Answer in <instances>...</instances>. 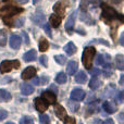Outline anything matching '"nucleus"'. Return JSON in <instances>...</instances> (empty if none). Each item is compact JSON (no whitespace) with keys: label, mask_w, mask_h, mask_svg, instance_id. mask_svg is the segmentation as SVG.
Here are the masks:
<instances>
[{"label":"nucleus","mask_w":124,"mask_h":124,"mask_svg":"<svg viewBox=\"0 0 124 124\" xmlns=\"http://www.w3.org/2000/svg\"><path fill=\"white\" fill-rule=\"evenodd\" d=\"M61 17L60 15H58L57 13H54V14H52L51 16H50V22H51V25L54 26V28H57L59 25H60L61 23Z\"/></svg>","instance_id":"obj_19"},{"label":"nucleus","mask_w":124,"mask_h":124,"mask_svg":"<svg viewBox=\"0 0 124 124\" xmlns=\"http://www.w3.org/2000/svg\"><path fill=\"white\" fill-rule=\"evenodd\" d=\"M75 19H76V11H74V12H73L70 16H69L68 21H66V23H65V30H66V32H68L69 34H71V33L73 32Z\"/></svg>","instance_id":"obj_9"},{"label":"nucleus","mask_w":124,"mask_h":124,"mask_svg":"<svg viewBox=\"0 0 124 124\" xmlns=\"http://www.w3.org/2000/svg\"><path fill=\"white\" fill-rule=\"evenodd\" d=\"M69 4H70L69 3V0H60V1H58L54 4V12L58 15H60V16H63L66 8L69 7Z\"/></svg>","instance_id":"obj_5"},{"label":"nucleus","mask_w":124,"mask_h":124,"mask_svg":"<svg viewBox=\"0 0 124 124\" xmlns=\"http://www.w3.org/2000/svg\"><path fill=\"white\" fill-rule=\"evenodd\" d=\"M63 121H64L65 123H75V120H74V119H73V118H69L68 116L64 118Z\"/></svg>","instance_id":"obj_39"},{"label":"nucleus","mask_w":124,"mask_h":124,"mask_svg":"<svg viewBox=\"0 0 124 124\" xmlns=\"http://www.w3.org/2000/svg\"><path fill=\"white\" fill-rule=\"evenodd\" d=\"M105 123H106V124H107V123H109V124H113V120H110V119H109V120H106V121H105Z\"/></svg>","instance_id":"obj_45"},{"label":"nucleus","mask_w":124,"mask_h":124,"mask_svg":"<svg viewBox=\"0 0 124 124\" xmlns=\"http://www.w3.org/2000/svg\"><path fill=\"white\" fill-rule=\"evenodd\" d=\"M11 94L6 89H0V100L2 101H10L11 100Z\"/></svg>","instance_id":"obj_22"},{"label":"nucleus","mask_w":124,"mask_h":124,"mask_svg":"<svg viewBox=\"0 0 124 124\" xmlns=\"http://www.w3.org/2000/svg\"><path fill=\"white\" fill-rule=\"evenodd\" d=\"M22 34H23V36H24V43H25V45H28V44H30V39H28V35L26 34L25 32H23L22 33Z\"/></svg>","instance_id":"obj_40"},{"label":"nucleus","mask_w":124,"mask_h":124,"mask_svg":"<svg viewBox=\"0 0 124 124\" xmlns=\"http://www.w3.org/2000/svg\"><path fill=\"white\" fill-rule=\"evenodd\" d=\"M39 120H40V122H41V123H44V124H48V123L50 122L49 116H46V114H41L40 118H39Z\"/></svg>","instance_id":"obj_29"},{"label":"nucleus","mask_w":124,"mask_h":124,"mask_svg":"<svg viewBox=\"0 0 124 124\" xmlns=\"http://www.w3.org/2000/svg\"><path fill=\"white\" fill-rule=\"evenodd\" d=\"M69 106H70L71 111H73V112L77 111V109H78V106H77L76 103H73L72 101H69Z\"/></svg>","instance_id":"obj_35"},{"label":"nucleus","mask_w":124,"mask_h":124,"mask_svg":"<svg viewBox=\"0 0 124 124\" xmlns=\"http://www.w3.org/2000/svg\"><path fill=\"white\" fill-rule=\"evenodd\" d=\"M39 60H40V63L43 64L44 66H47V65H48V64H47V62H48V59H47V57H46V56H41Z\"/></svg>","instance_id":"obj_37"},{"label":"nucleus","mask_w":124,"mask_h":124,"mask_svg":"<svg viewBox=\"0 0 124 124\" xmlns=\"http://www.w3.org/2000/svg\"><path fill=\"white\" fill-rule=\"evenodd\" d=\"M20 123L21 124H25V123H33V119L28 118V116H23V118L20 120Z\"/></svg>","instance_id":"obj_32"},{"label":"nucleus","mask_w":124,"mask_h":124,"mask_svg":"<svg viewBox=\"0 0 124 124\" xmlns=\"http://www.w3.org/2000/svg\"><path fill=\"white\" fill-rule=\"evenodd\" d=\"M49 81V77L48 76H43L39 78V85H44V84H47Z\"/></svg>","instance_id":"obj_36"},{"label":"nucleus","mask_w":124,"mask_h":124,"mask_svg":"<svg viewBox=\"0 0 124 124\" xmlns=\"http://www.w3.org/2000/svg\"><path fill=\"white\" fill-rule=\"evenodd\" d=\"M100 73H101V71L99 70V69H97V68L92 69V68H90V74H92L93 76H98Z\"/></svg>","instance_id":"obj_33"},{"label":"nucleus","mask_w":124,"mask_h":124,"mask_svg":"<svg viewBox=\"0 0 124 124\" xmlns=\"http://www.w3.org/2000/svg\"><path fill=\"white\" fill-rule=\"evenodd\" d=\"M37 2V0H33V3H36Z\"/></svg>","instance_id":"obj_48"},{"label":"nucleus","mask_w":124,"mask_h":124,"mask_svg":"<svg viewBox=\"0 0 124 124\" xmlns=\"http://www.w3.org/2000/svg\"><path fill=\"white\" fill-rule=\"evenodd\" d=\"M2 1H7V0H2Z\"/></svg>","instance_id":"obj_49"},{"label":"nucleus","mask_w":124,"mask_h":124,"mask_svg":"<svg viewBox=\"0 0 124 124\" xmlns=\"http://www.w3.org/2000/svg\"><path fill=\"white\" fill-rule=\"evenodd\" d=\"M24 23V19H21V21L20 20H17L16 22H15V26H22Z\"/></svg>","instance_id":"obj_42"},{"label":"nucleus","mask_w":124,"mask_h":124,"mask_svg":"<svg viewBox=\"0 0 124 124\" xmlns=\"http://www.w3.org/2000/svg\"><path fill=\"white\" fill-rule=\"evenodd\" d=\"M35 74H36V69L33 68V66H28V68H26L25 70L22 72V78L30 79V78H32V77H34Z\"/></svg>","instance_id":"obj_12"},{"label":"nucleus","mask_w":124,"mask_h":124,"mask_svg":"<svg viewBox=\"0 0 124 124\" xmlns=\"http://www.w3.org/2000/svg\"><path fill=\"white\" fill-rule=\"evenodd\" d=\"M116 66L119 69L120 71H123L124 70V57L123 54H118V56L116 57Z\"/></svg>","instance_id":"obj_20"},{"label":"nucleus","mask_w":124,"mask_h":124,"mask_svg":"<svg viewBox=\"0 0 124 124\" xmlns=\"http://www.w3.org/2000/svg\"><path fill=\"white\" fill-rule=\"evenodd\" d=\"M54 60L57 61V63H58V64H60V65H63V64L66 62V58L63 56V54H58V56L54 57Z\"/></svg>","instance_id":"obj_28"},{"label":"nucleus","mask_w":124,"mask_h":124,"mask_svg":"<svg viewBox=\"0 0 124 124\" xmlns=\"http://www.w3.org/2000/svg\"><path fill=\"white\" fill-rule=\"evenodd\" d=\"M102 107H103V109H105V111H107L108 113H114V112L118 110V108L116 107V105L112 102H109V101L103 102Z\"/></svg>","instance_id":"obj_17"},{"label":"nucleus","mask_w":124,"mask_h":124,"mask_svg":"<svg viewBox=\"0 0 124 124\" xmlns=\"http://www.w3.org/2000/svg\"><path fill=\"white\" fill-rule=\"evenodd\" d=\"M24 11V9L19 8V7H15V6H6L3 8H1L0 10V15L3 17L4 22L7 20H9V17L13 16V15H16L19 13H22Z\"/></svg>","instance_id":"obj_2"},{"label":"nucleus","mask_w":124,"mask_h":124,"mask_svg":"<svg viewBox=\"0 0 124 124\" xmlns=\"http://www.w3.org/2000/svg\"><path fill=\"white\" fill-rule=\"evenodd\" d=\"M86 81H87V76H86V74L83 72V71L78 72L76 75H75V82H76L77 84H84Z\"/></svg>","instance_id":"obj_21"},{"label":"nucleus","mask_w":124,"mask_h":124,"mask_svg":"<svg viewBox=\"0 0 124 124\" xmlns=\"http://www.w3.org/2000/svg\"><path fill=\"white\" fill-rule=\"evenodd\" d=\"M96 54V49L94 47H87L85 48L83 52V57H82V62H83L84 66L89 70L92 68V63L94 60V57Z\"/></svg>","instance_id":"obj_3"},{"label":"nucleus","mask_w":124,"mask_h":124,"mask_svg":"<svg viewBox=\"0 0 124 124\" xmlns=\"http://www.w3.org/2000/svg\"><path fill=\"white\" fill-rule=\"evenodd\" d=\"M44 30H45V32L47 33V35L49 37H51V28H50V24L49 23H45L44 24Z\"/></svg>","instance_id":"obj_30"},{"label":"nucleus","mask_w":124,"mask_h":124,"mask_svg":"<svg viewBox=\"0 0 124 124\" xmlns=\"http://www.w3.org/2000/svg\"><path fill=\"white\" fill-rule=\"evenodd\" d=\"M19 3H27L28 2V0H16Z\"/></svg>","instance_id":"obj_44"},{"label":"nucleus","mask_w":124,"mask_h":124,"mask_svg":"<svg viewBox=\"0 0 124 124\" xmlns=\"http://www.w3.org/2000/svg\"><path fill=\"white\" fill-rule=\"evenodd\" d=\"M36 57H37V52H36V50L32 49V50L27 51L25 54H24V56H23V59H24V60H25L26 62H31V61L36 60Z\"/></svg>","instance_id":"obj_15"},{"label":"nucleus","mask_w":124,"mask_h":124,"mask_svg":"<svg viewBox=\"0 0 124 124\" xmlns=\"http://www.w3.org/2000/svg\"><path fill=\"white\" fill-rule=\"evenodd\" d=\"M66 81H68V77H66L65 73H63V72L59 73V74L57 75V77H56V82L58 84H64Z\"/></svg>","instance_id":"obj_25"},{"label":"nucleus","mask_w":124,"mask_h":124,"mask_svg":"<svg viewBox=\"0 0 124 124\" xmlns=\"http://www.w3.org/2000/svg\"><path fill=\"white\" fill-rule=\"evenodd\" d=\"M7 44V32L4 30H0V46H6Z\"/></svg>","instance_id":"obj_26"},{"label":"nucleus","mask_w":124,"mask_h":124,"mask_svg":"<svg viewBox=\"0 0 124 124\" xmlns=\"http://www.w3.org/2000/svg\"><path fill=\"white\" fill-rule=\"evenodd\" d=\"M7 116H8V112L3 109H0V122H1L2 120H4Z\"/></svg>","instance_id":"obj_34"},{"label":"nucleus","mask_w":124,"mask_h":124,"mask_svg":"<svg viewBox=\"0 0 124 124\" xmlns=\"http://www.w3.org/2000/svg\"><path fill=\"white\" fill-rule=\"evenodd\" d=\"M50 90H51L52 93H54V94H58V88H57V86L54 85V84H52L51 86H50Z\"/></svg>","instance_id":"obj_41"},{"label":"nucleus","mask_w":124,"mask_h":124,"mask_svg":"<svg viewBox=\"0 0 124 124\" xmlns=\"http://www.w3.org/2000/svg\"><path fill=\"white\" fill-rule=\"evenodd\" d=\"M41 98L48 103V105H54L56 103V100H57V97H56V94L52 92H44L41 94Z\"/></svg>","instance_id":"obj_8"},{"label":"nucleus","mask_w":124,"mask_h":124,"mask_svg":"<svg viewBox=\"0 0 124 124\" xmlns=\"http://www.w3.org/2000/svg\"><path fill=\"white\" fill-rule=\"evenodd\" d=\"M123 36L124 35H122V37H121V45H123Z\"/></svg>","instance_id":"obj_47"},{"label":"nucleus","mask_w":124,"mask_h":124,"mask_svg":"<svg viewBox=\"0 0 124 124\" xmlns=\"http://www.w3.org/2000/svg\"><path fill=\"white\" fill-rule=\"evenodd\" d=\"M34 103H35V107H36V110L39 111V112H45L46 110L48 109V103L46 102L41 97H37V98H35Z\"/></svg>","instance_id":"obj_7"},{"label":"nucleus","mask_w":124,"mask_h":124,"mask_svg":"<svg viewBox=\"0 0 124 124\" xmlns=\"http://www.w3.org/2000/svg\"><path fill=\"white\" fill-rule=\"evenodd\" d=\"M46 21V17L44 14H41V13H36V14L33 16V22H34L35 24H37V25H41V24H44Z\"/></svg>","instance_id":"obj_18"},{"label":"nucleus","mask_w":124,"mask_h":124,"mask_svg":"<svg viewBox=\"0 0 124 124\" xmlns=\"http://www.w3.org/2000/svg\"><path fill=\"white\" fill-rule=\"evenodd\" d=\"M85 98V92L82 88H74L71 93V99L74 101H82Z\"/></svg>","instance_id":"obj_6"},{"label":"nucleus","mask_w":124,"mask_h":124,"mask_svg":"<svg viewBox=\"0 0 124 124\" xmlns=\"http://www.w3.org/2000/svg\"><path fill=\"white\" fill-rule=\"evenodd\" d=\"M123 74L122 75H121V78H120V84H121V85H123Z\"/></svg>","instance_id":"obj_46"},{"label":"nucleus","mask_w":124,"mask_h":124,"mask_svg":"<svg viewBox=\"0 0 124 124\" xmlns=\"http://www.w3.org/2000/svg\"><path fill=\"white\" fill-rule=\"evenodd\" d=\"M123 96H124V94H123V92H120L119 93V95H118V97H116V101L118 102H123Z\"/></svg>","instance_id":"obj_38"},{"label":"nucleus","mask_w":124,"mask_h":124,"mask_svg":"<svg viewBox=\"0 0 124 124\" xmlns=\"http://www.w3.org/2000/svg\"><path fill=\"white\" fill-rule=\"evenodd\" d=\"M10 47L12 49H20L21 47V37L16 34H11L10 36Z\"/></svg>","instance_id":"obj_10"},{"label":"nucleus","mask_w":124,"mask_h":124,"mask_svg":"<svg viewBox=\"0 0 124 124\" xmlns=\"http://www.w3.org/2000/svg\"><path fill=\"white\" fill-rule=\"evenodd\" d=\"M34 87H33L31 84L28 83H23L21 84V93L25 96H28V95H32L34 93Z\"/></svg>","instance_id":"obj_13"},{"label":"nucleus","mask_w":124,"mask_h":124,"mask_svg":"<svg viewBox=\"0 0 124 124\" xmlns=\"http://www.w3.org/2000/svg\"><path fill=\"white\" fill-rule=\"evenodd\" d=\"M77 69H78V63L76 61H70L68 63V66H66V72L70 75H73V74H75Z\"/></svg>","instance_id":"obj_14"},{"label":"nucleus","mask_w":124,"mask_h":124,"mask_svg":"<svg viewBox=\"0 0 124 124\" xmlns=\"http://www.w3.org/2000/svg\"><path fill=\"white\" fill-rule=\"evenodd\" d=\"M102 19L105 20L106 23L112 24L114 22H116L118 20L121 23H123V16L121 14H118L114 9L110 8L108 6H105V4L102 6Z\"/></svg>","instance_id":"obj_1"},{"label":"nucleus","mask_w":124,"mask_h":124,"mask_svg":"<svg viewBox=\"0 0 124 124\" xmlns=\"http://www.w3.org/2000/svg\"><path fill=\"white\" fill-rule=\"evenodd\" d=\"M76 50H77L76 46H75L72 41L68 43L65 46H64V51L68 54V56H72V54H74L75 52H76Z\"/></svg>","instance_id":"obj_16"},{"label":"nucleus","mask_w":124,"mask_h":124,"mask_svg":"<svg viewBox=\"0 0 124 124\" xmlns=\"http://www.w3.org/2000/svg\"><path fill=\"white\" fill-rule=\"evenodd\" d=\"M81 20L83 22H85V23H87V24H92V21H90V15L89 14H87L86 13V11H83V12L81 13Z\"/></svg>","instance_id":"obj_27"},{"label":"nucleus","mask_w":124,"mask_h":124,"mask_svg":"<svg viewBox=\"0 0 124 124\" xmlns=\"http://www.w3.org/2000/svg\"><path fill=\"white\" fill-rule=\"evenodd\" d=\"M54 113H56L57 118L60 119V120H64V118L66 116V111L61 105H58V103H54Z\"/></svg>","instance_id":"obj_11"},{"label":"nucleus","mask_w":124,"mask_h":124,"mask_svg":"<svg viewBox=\"0 0 124 124\" xmlns=\"http://www.w3.org/2000/svg\"><path fill=\"white\" fill-rule=\"evenodd\" d=\"M33 83H34L35 85H39V77H35V78L33 79Z\"/></svg>","instance_id":"obj_43"},{"label":"nucleus","mask_w":124,"mask_h":124,"mask_svg":"<svg viewBox=\"0 0 124 124\" xmlns=\"http://www.w3.org/2000/svg\"><path fill=\"white\" fill-rule=\"evenodd\" d=\"M20 68V61L17 60H4L1 62L0 65V71L2 73H7L11 71L12 69H19Z\"/></svg>","instance_id":"obj_4"},{"label":"nucleus","mask_w":124,"mask_h":124,"mask_svg":"<svg viewBox=\"0 0 124 124\" xmlns=\"http://www.w3.org/2000/svg\"><path fill=\"white\" fill-rule=\"evenodd\" d=\"M105 63L103 62V57H102V54H97V57H96V64L97 65H102V64Z\"/></svg>","instance_id":"obj_31"},{"label":"nucleus","mask_w":124,"mask_h":124,"mask_svg":"<svg viewBox=\"0 0 124 124\" xmlns=\"http://www.w3.org/2000/svg\"><path fill=\"white\" fill-rule=\"evenodd\" d=\"M100 85H101V82L98 79V77H95L94 76L89 81V88H90V89H93V90L97 89V88H98Z\"/></svg>","instance_id":"obj_23"},{"label":"nucleus","mask_w":124,"mask_h":124,"mask_svg":"<svg viewBox=\"0 0 124 124\" xmlns=\"http://www.w3.org/2000/svg\"><path fill=\"white\" fill-rule=\"evenodd\" d=\"M48 48H49V43H48V40L46 38H41L40 40H39V50H40L41 52H45Z\"/></svg>","instance_id":"obj_24"}]
</instances>
